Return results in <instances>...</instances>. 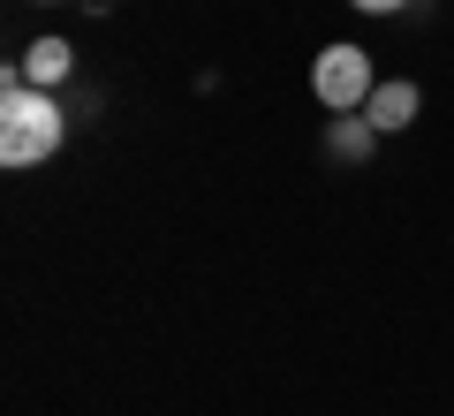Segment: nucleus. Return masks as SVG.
<instances>
[{
  "mask_svg": "<svg viewBox=\"0 0 454 416\" xmlns=\"http://www.w3.org/2000/svg\"><path fill=\"white\" fill-rule=\"evenodd\" d=\"M68 137V114L53 91H38V83H23V68L8 76V91H0V167H38L53 160Z\"/></svg>",
  "mask_w": 454,
  "mask_h": 416,
  "instance_id": "obj_1",
  "label": "nucleus"
},
{
  "mask_svg": "<svg viewBox=\"0 0 454 416\" xmlns=\"http://www.w3.org/2000/svg\"><path fill=\"white\" fill-rule=\"evenodd\" d=\"M310 91H318L333 114H364V98L379 91L372 53H364V46H325L318 61H310Z\"/></svg>",
  "mask_w": 454,
  "mask_h": 416,
  "instance_id": "obj_2",
  "label": "nucleus"
},
{
  "mask_svg": "<svg viewBox=\"0 0 454 416\" xmlns=\"http://www.w3.org/2000/svg\"><path fill=\"white\" fill-rule=\"evenodd\" d=\"M417 106H424V91H417L409 76H394V83H379V91L364 98V122L387 137V129H409V122H417Z\"/></svg>",
  "mask_w": 454,
  "mask_h": 416,
  "instance_id": "obj_3",
  "label": "nucleus"
},
{
  "mask_svg": "<svg viewBox=\"0 0 454 416\" xmlns=\"http://www.w3.org/2000/svg\"><path fill=\"white\" fill-rule=\"evenodd\" d=\"M23 83H38V91H53V83L76 68V53H68V38H38V46H23Z\"/></svg>",
  "mask_w": 454,
  "mask_h": 416,
  "instance_id": "obj_4",
  "label": "nucleus"
},
{
  "mask_svg": "<svg viewBox=\"0 0 454 416\" xmlns=\"http://www.w3.org/2000/svg\"><path fill=\"white\" fill-rule=\"evenodd\" d=\"M372 137H379V129L364 122V114H340V122L325 129V145H333V160H372Z\"/></svg>",
  "mask_w": 454,
  "mask_h": 416,
  "instance_id": "obj_5",
  "label": "nucleus"
},
{
  "mask_svg": "<svg viewBox=\"0 0 454 416\" xmlns=\"http://www.w3.org/2000/svg\"><path fill=\"white\" fill-rule=\"evenodd\" d=\"M348 8H364V16H394V8H409V0H348Z\"/></svg>",
  "mask_w": 454,
  "mask_h": 416,
  "instance_id": "obj_6",
  "label": "nucleus"
}]
</instances>
